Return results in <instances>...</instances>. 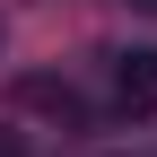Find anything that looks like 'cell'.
Instances as JSON below:
<instances>
[{
	"label": "cell",
	"mask_w": 157,
	"mask_h": 157,
	"mask_svg": "<svg viewBox=\"0 0 157 157\" xmlns=\"http://www.w3.org/2000/svg\"><path fill=\"white\" fill-rule=\"evenodd\" d=\"M113 105L122 113H157V44H140V52L113 61Z\"/></svg>",
	"instance_id": "6da1fadb"
},
{
	"label": "cell",
	"mask_w": 157,
	"mask_h": 157,
	"mask_svg": "<svg viewBox=\"0 0 157 157\" xmlns=\"http://www.w3.org/2000/svg\"><path fill=\"white\" fill-rule=\"evenodd\" d=\"M17 105H35V113H61V122H87L78 87H61V78H26V87H17Z\"/></svg>",
	"instance_id": "7a4b0ae2"
},
{
	"label": "cell",
	"mask_w": 157,
	"mask_h": 157,
	"mask_svg": "<svg viewBox=\"0 0 157 157\" xmlns=\"http://www.w3.org/2000/svg\"><path fill=\"white\" fill-rule=\"evenodd\" d=\"M0 157H26V131L17 122H0Z\"/></svg>",
	"instance_id": "3957f363"
},
{
	"label": "cell",
	"mask_w": 157,
	"mask_h": 157,
	"mask_svg": "<svg viewBox=\"0 0 157 157\" xmlns=\"http://www.w3.org/2000/svg\"><path fill=\"white\" fill-rule=\"evenodd\" d=\"M131 9H148V17H157V0H131Z\"/></svg>",
	"instance_id": "277c9868"
},
{
	"label": "cell",
	"mask_w": 157,
	"mask_h": 157,
	"mask_svg": "<svg viewBox=\"0 0 157 157\" xmlns=\"http://www.w3.org/2000/svg\"><path fill=\"white\" fill-rule=\"evenodd\" d=\"M0 44H9V17H0Z\"/></svg>",
	"instance_id": "5b68a950"
}]
</instances>
